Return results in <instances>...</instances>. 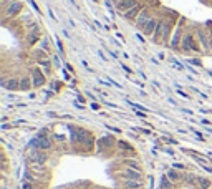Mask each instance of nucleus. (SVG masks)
Here are the masks:
<instances>
[{"label":"nucleus","mask_w":212,"mask_h":189,"mask_svg":"<svg viewBox=\"0 0 212 189\" xmlns=\"http://www.w3.org/2000/svg\"><path fill=\"white\" fill-rule=\"evenodd\" d=\"M209 43H210V48H212V32L209 33Z\"/></svg>","instance_id":"obj_23"},{"label":"nucleus","mask_w":212,"mask_h":189,"mask_svg":"<svg viewBox=\"0 0 212 189\" xmlns=\"http://www.w3.org/2000/svg\"><path fill=\"white\" fill-rule=\"evenodd\" d=\"M27 38H28V40H27L28 45H33V43L40 38V32H37V33H28V35H27Z\"/></svg>","instance_id":"obj_16"},{"label":"nucleus","mask_w":212,"mask_h":189,"mask_svg":"<svg viewBox=\"0 0 212 189\" xmlns=\"http://www.w3.org/2000/svg\"><path fill=\"white\" fill-rule=\"evenodd\" d=\"M164 22H166V20L157 22V27H156L154 33H152V42H159V40H161V37H162V30H164Z\"/></svg>","instance_id":"obj_13"},{"label":"nucleus","mask_w":212,"mask_h":189,"mask_svg":"<svg viewBox=\"0 0 212 189\" xmlns=\"http://www.w3.org/2000/svg\"><path fill=\"white\" fill-rule=\"evenodd\" d=\"M156 27H157V20L154 19V17H151L149 22L146 23L144 28H143V33H144V35H151V37H152V33H154Z\"/></svg>","instance_id":"obj_10"},{"label":"nucleus","mask_w":212,"mask_h":189,"mask_svg":"<svg viewBox=\"0 0 212 189\" xmlns=\"http://www.w3.org/2000/svg\"><path fill=\"white\" fill-rule=\"evenodd\" d=\"M32 81H33V88H40L46 83V78H45V73L40 72V68H33L32 70Z\"/></svg>","instance_id":"obj_4"},{"label":"nucleus","mask_w":212,"mask_h":189,"mask_svg":"<svg viewBox=\"0 0 212 189\" xmlns=\"http://www.w3.org/2000/svg\"><path fill=\"white\" fill-rule=\"evenodd\" d=\"M197 37H199V42L202 43V46H204L205 50H207V48H210V43H209V35H205V32H204V30H199V35H197Z\"/></svg>","instance_id":"obj_14"},{"label":"nucleus","mask_w":212,"mask_h":189,"mask_svg":"<svg viewBox=\"0 0 212 189\" xmlns=\"http://www.w3.org/2000/svg\"><path fill=\"white\" fill-rule=\"evenodd\" d=\"M141 10H143V7H141V5H136L134 8H131L129 12H126V14H123V17H125L126 20H136Z\"/></svg>","instance_id":"obj_11"},{"label":"nucleus","mask_w":212,"mask_h":189,"mask_svg":"<svg viewBox=\"0 0 212 189\" xmlns=\"http://www.w3.org/2000/svg\"><path fill=\"white\" fill-rule=\"evenodd\" d=\"M0 85H2L5 90L8 91H15V90H20V78H15V76H12V78H3L0 81Z\"/></svg>","instance_id":"obj_5"},{"label":"nucleus","mask_w":212,"mask_h":189,"mask_svg":"<svg viewBox=\"0 0 212 189\" xmlns=\"http://www.w3.org/2000/svg\"><path fill=\"white\" fill-rule=\"evenodd\" d=\"M172 25H174V23L169 22V20L164 22V30H162V37H161V42H162L164 45H169V43H171L169 33H171V28H172Z\"/></svg>","instance_id":"obj_9"},{"label":"nucleus","mask_w":212,"mask_h":189,"mask_svg":"<svg viewBox=\"0 0 212 189\" xmlns=\"http://www.w3.org/2000/svg\"><path fill=\"white\" fill-rule=\"evenodd\" d=\"M136 5H139L138 0H125V2H121L119 5H116V10L121 12V15H123V14H126V12H129L131 8H134Z\"/></svg>","instance_id":"obj_8"},{"label":"nucleus","mask_w":212,"mask_h":189,"mask_svg":"<svg viewBox=\"0 0 212 189\" xmlns=\"http://www.w3.org/2000/svg\"><path fill=\"white\" fill-rule=\"evenodd\" d=\"M121 67H123V70H125V72H128V73H133V72H131V70H129V68L126 67V65H121Z\"/></svg>","instance_id":"obj_21"},{"label":"nucleus","mask_w":212,"mask_h":189,"mask_svg":"<svg viewBox=\"0 0 212 189\" xmlns=\"http://www.w3.org/2000/svg\"><path fill=\"white\" fill-rule=\"evenodd\" d=\"M157 189H212V179L186 168L171 166L161 178Z\"/></svg>","instance_id":"obj_1"},{"label":"nucleus","mask_w":212,"mask_h":189,"mask_svg":"<svg viewBox=\"0 0 212 189\" xmlns=\"http://www.w3.org/2000/svg\"><path fill=\"white\" fill-rule=\"evenodd\" d=\"M178 93L181 94V96H184V98H189V96H187V94H186L184 91H182V90H178Z\"/></svg>","instance_id":"obj_20"},{"label":"nucleus","mask_w":212,"mask_h":189,"mask_svg":"<svg viewBox=\"0 0 212 189\" xmlns=\"http://www.w3.org/2000/svg\"><path fill=\"white\" fill-rule=\"evenodd\" d=\"M182 23H184V17H181L179 19V23H178V27H176V30L172 33V38H171V43L169 46L171 48H179L181 46V42H182Z\"/></svg>","instance_id":"obj_2"},{"label":"nucleus","mask_w":212,"mask_h":189,"mask_svg":"<svg viewBox=\"0 0 212 189\" xmlns=\"http://www.w3.org/2000/svg\"><path fill=\"white\" fill-rule=\"evenodd\" d=\"M22 8H23V5L20 3V2H12L8 7H7V10H5V15L8 17V19H12V17H17L22 12Z\"/></svg>","instance_id":"obj_7"},{"label":"nucleus","mask_w":212,"mask_h":189,"mask_svg":"<svg viewBox=\"0 0 212 189\" xmlns=\"http://www.w3.org/2000/svg\"><path fill=\"white\" fill-rule=\"evenodd\" d=\"M56 46H58V50H60V53H63V46H61V42H60V40H56Z\"/></svg>","instance_id":"obj_19"},{"label":"nucleus","mask_w":212,"mask_h":189,"mask_svg":"<svg viewBox=\"0 0 212 189\" xmlns=\"http://www.w3.org/2000/svg\"><path fill=\"white\" fill-rule=\"evenodd\" d=\"M149 19H151V14H149V12L146 10V8H143V10L139 12L138 19L134 20V23H136V28H138V30H141V32H143V28H144V25H146V23L149 22Z\"/></svg>","instance_id":"obj_6"},{"label":"nucleus","mask_w":212,"mask_h":189,"mask_svg":"<svg viewBox=\"0 0 212 189\" xmlns=\"http://www.w3.org/2000/svg\"><path fill=\"white\" fill-rule=\"evenodd\" d=\"M194 35L191 33H184V37H182V42H181V46L182 50L186 51H199V46L196 45V42H194Z\"/></svg>","instance_id":"obj_3"},{"label":"nucleus","mask_w":212,"mask_h":189,"mask_svg":"<svg viewBox=\"0 0 212 189\" xmlns=\"http://www.w3.org/2000/svg\"><path fill=\"white\" fill-rule=\"evenodd\" d=\"M28 2H30V5H32V7H33L35 10H37V12H40V8H38V5H37V3H35V2H33V0H28Z\"/></svg>","instance_id":"obj_18"},{"label":"nucleus","mask_w":212,"mask_h":189,"mask_svg":"<svg viewBox=\"0 0 212 189\" xmlns=\"http://www.w3.org/2000/svg\"><path fill=\"white\" fill-rule=\"evenodd\" d=\"M32 86H33L32 76H22V78H20V90L22 91H28Z\"/></svg>","instance_id":"obj_12"},{"label":"nucleus","mask_w":212,"mask_h":189,"mask_svg":"<svg viewBox=\"0 0 212 189\" xmlns=\"http://www.w3.org/2000/svg\"><path fill=\"white\" fill-rule=\"evenodd\" d=\"M111 2H113L114 5H119L121 2H125V0H111Z\"/></svg>","instance_id":"obj_22"},{"label":"nucleus","mask_w":212,"mask_h":189,"mask_svg":"<svg viewBox=\"0 0 212 189\" xmlns=\"http://www.w3.org/2000/svg\"><path fill=\"white\" fill-rule=\"evenodd\" d=\"M33 57L37 58L38 62H43V60H48V57H46V51L42 50V48H38V50H35L33 51Z\"/></svg>","instance_id":"obj_15"},{"label":"nucleus","mask_w":212,"mask_h":189,"mask_svg":"<svg viewBox=\"0 0 212 189\" xmlns=\"http://www.w3.org/2000/svg\"><path fill=\"white\" fill-rule=\"evenodd\" d=\"M91 108H93V110H98V108H99V105H96V103H93V105H91Z\"/></svg>","instance_id":"obj_24"},{"label":"nucleus","mask_w":212,"mask_h":189,"mask_svg":"<svg viewBox=\"0 0 212 189\" xmlns=\"http://www.w3.org/2000/svg\"><path fill=\"white\" fill-rule=\"evenodd\" d=\"M40 48H42V50H48V40H46V38H43L42 40V42H40Z\"/></svg>","instance_id":"obj_17"}]
</instances>
